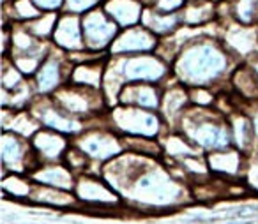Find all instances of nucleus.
<instances>
[{"label":"nucleus","instance_id":"16","mask_svg":"<svg viewBox=\"0 0 258 224\" xmlns=\"http://www.w3.org/2000/svg\"><path fill=\"white\" fill-rule=\"evenodd\" d=\"M209 166L212 171H221V173L233 175L242 166V152L239 148H221L209 152Z\"/></svg>","mask_w":258,"mask_h":224},{"label":"nucleus","instance_id":"23","mask_svg":"<svg viewBox=\"0 0 258 224\" xmlns=\"http://www.w3.org/2000/svg\"><path fill=\"white\" fill-rule=\"evenodd\" d=\"M251 120H253L254 131H256V138H258V106H256V111L253 113V117H251Z\"/></svg>","mask_w":258,"mask_h":224},{"label":"nucleus","instance_id":"9","mask_svg":"<svg viewBox=\"0 0 258 224\" xmlns=\"http://www.w3.org/2000/svg\"><path fill=\"white\" fill-rule=\"evenodd\" d=\"M53 43L57 44V48H60L62 51H68V53L87 50L80 15H71V13L64 11L58 15V22L53 32Z\"/></svg>","mask_w":258,"mask_h":224},{"label":"nucleus","instance_id":"24","mask_svg":"<svg viewBox=\"0 0 258 224\" xmlns=\"http://www.w3.org/2000/svg\"><path fill=\"white\" fill-rule=\"evenodd\" d=\"M212 2H223V0H212Z\"/></svg>","mask_w":258,"mask_h":224},{"label":"nucleus","instance_id":"4","mask_svg":"<svg viewBox=\"0 0 258 224\" xmlns=\"http://www.w3.org/2000/svg\"><path fill=\"white\" fill-rule=\"evenodd\" d=\"M108 120L115 131L124 132L127 136H142V138L158 136L163 125L161 115L156 111L137 106H124V104H120L118 108H111Z\"/></svg>","mask_w":258,"mask_h":224},{"label":"nucleus","instance_id":"8","mask_svg":"<svg viewBox=\"0 0 258 224\" xmlns=\"http://www.w3.org/2000/svg\"><path fill=\"white\" fill-rule=\"evenodd\" d=\"M159 44V37L154 36L144 25H135L118 32L111 44V55H133V53H152Z\"/></svg>","mask_w":258,"mask_h":224},{"label":"nucleus","instance_id":"20","mask_svg":"<svg viewBox=\"0 0 258 224\" xmlns=\"http://www.w3.org/2000/svg\"><path fill=\"white\" fill-rule=\"evenodd\" d=\"M104 0H66L64 13H71V15H85V13L92 11V9L99 8Z\"/></svg>","mask_w":258,"mask_h":224},{"label":"nucleus","instance_id":"10","mask_svg":"<svg viewBox=\"0 0 258 224\" xmlns=\"http://www.w3.org/2000/svg\"><path fill=\"white\" fill-rule=\"evenodd\" d=\"M163 90L158 83H127L118 94V103L124 106H137L158 111L161 106Z\"/></svg>","mask_w":258,"mask_h":224},{"label":"nucleus","instance_id":"13","mask_svg":"<svg viewBox=\"0 0 258 224\" xmlns=\"http://www.w3.org/2000/svg\"><path fill=\"white\" fill-rule=\"evenodd\" d=\"M101 6L120 29L140 25L145 9L140 0H104Z\"/></svg>","mask_w":258,"mask_h":224},{"label":"nucleus","instance_id":"17","mask_svg":"<svg viewBox=\"0 0 258 224\" xmlns=\"http://www.w3.org/2000/svg\"><path fill=\"white\" fill-rule=\"evenodd\" d=\"M37 180H41L43 184L48 185H57V187H71L73 177L71 171H68L64 166H44L37 171L36 175Z\"/></svg>","mask_w":258,"mask_h":224},{"label":"nucleus","instance_id":"3","mask_svg":"<svg viewBox=\"0 0 258 224\" xmlns=\"http://www.w3.org/2000/svg\"><path fill=\"white\" fill-rule=\"evenodd\" d=\"M51 99L64 113L82 122L83 118L99 117L104 108L108 106L103 90L76 85L71 82L51 94Z\"/></svg>","mask_w":258,"mask_h":224},{"label":"nucleus","instance_id":"2","mask_svg":"<svg viewBox=\"0 0 258 224\" xmlns=\"http://www.w3.org/2000/svg\"><path fill=\"white\" fill-rule=\"evenodd\" d=\"M219 110H209V106L187 108L180 118V134L186 136L198 150H221L232 143V127L226 118L218 113Z\"/></svg>","mask_w":258,"mask_h":224},{"label":"nucleus","instance_id":"14","mask_svg":"<svg viewBox=\"0 0 258 224\" xmlns=\"http://www.w3.org/2000/svg\"><path fill=\"white\" fill-rule=\"evenodd\" d=\"M142 25L151 30L154 36H158L159 39H163V37L172 36L179 27H182V20H180V13L163 15L151 8H145L144 15H142Z\"/></svg>","mask_w":258,"mask_h":224},{"label":"nucleus","instance_id":"11","mask_svg":"<svg viewBox=\"0 0 258 224\" xmlns=\"http://www.w3.org/2000/svg\"><path fill=\"white\" fill-rule=\"evenodd\" d=\"M29 157H37L32 143L27 138H23V136L4 131V139H2V161H4V166H13V170H23L22 166H27Z\"/></svg>","mask_w":258,"mask_h":224},{"label":"nucleus","instance_id":"6","mask_svg":"<svg viewBox=\"0 0 258 224\" xmlns=\"http://www.w3.org/2000/svg\"><path fill=\"white\" fill-rule=\"evenodd\" d=\"M73 145L78 146L90 159H96V161L113 159V157L120 156L122 150H124L122 136L115 134V129H106V127L83 129Z\"/></svg>","mask_w":258,"mask_h":224},{"label":"nucleus","instance_id":"25","mask_svg":"<svg viewBox=\"0 0 258 224\" xmlns=\"http://www.w3.org/2000/svg\"><path fill=\"white\" fill-rule=\"evenodd\" d=\"M256 2H258V0H256Z\"/></svg>","mask_w":258,"mask_h":224},{"label":"nucleus","instance_id":"22","mask_svg":"<svg viewBox=\"0 0 258 224\" xmlns=\"http://www.w3.org/2000/svg\"><path fill=\"white\" fill-rule=\"evenodd\" d=\"M34 4L43 13H57V9H62L66 0H34Z\"/></svg>","mask_w":258,"mask_h":224},{"label":"nucleus","instance_id":"7","mask_svg":"<svg viewBox=\"0 0 258 224\" xmlns=\"http://www.w3.org/2000/svg\"><path fill=\"white\" fill-rule=\"evenodd\" d=\"M221 41L233 57L247 62L258 53V25H242L228 20Z\"/></svg>","mask_w":258,"mask_h":224},{"label":"nucleus","instance_id":"1","mask_svg":"<svg viewBox=\"0 0 258 224\" xmlns=\"http://www.w3.org/2000/svg\"><path fill=\"white\" fill-rule=\"evenodd\" d=\"M237 60L223 44V41L200 36L191 39L180 50L179 57L172 64V74L186 85L191 87H211L218 85L219 80L232 76V62Z\"/></svg>","mask_w":258,"mask_h":224},{"label":"nucleus","instance_id":"5","mask_svg":"<svg viewBox=\"0 0 258 224\" xmlns=\"http://www.w3.org/2000/svg\"><path fill=\"white\" fill-rule=\"evenodd\" d=\"M83 27V39L85 48L89 51L103 53L106 48H111L115 37L120 32V27L108 16V13L103 9V6L85 13L82 16Z\"/></svg>","mask_w":258,"mask_h":224},{"label":"nucleus","instance_id":"21","mask_svg":"<svg viewBox=\"0 0 258 224\" xmlns=\"http://www.w3.org/2000/svg\"><path fill=\"white\" fill-rule=\"evenodd\" d=\"M189 90V101L195 106H211L214 103V94L205 87H191Z\"/></svg>","mask_w":258,"mask_h":224},{"label":"nucleus","instance_id":"12","mask_svg":"<svg viewBox=\"0 0 258 224\" xmlns=\"http://www.w3.org/2000/svg\"><path fill=\"white\" fill-rule=\"evenodd\" d=\"M30 143H32L37 157L41 161H46V163L62 159L69 150V146H71L60 132L51 131V129H39L30 138Z\"/></svg>","mask_w":258,"mask_h":224},{"label":"nucleus","instance_id":"15","mask_svg":"<svg viewBox=\"0 0 258 224\" xmlns=\"http://www.w3.org/2000/svg\"><path fill=\"white\" fill-rule=\"evenodd\" d=\"M230 82L235 87L237 94L246 101L258 103V72L247 62H242L230 76Z\"/></svg>","mask_w":258,"mask_h":224},{"label":"nucleus","instance_id":"18","mask_svg":"<svg viewBox=\"0 0 258 224\" xmlns=\"http://www.w3.org/2000/svg\"><path fill=\"white\" fill-rule=\"evenodd\" d=\"M58 15L60 13H43L39 18L32 20V22H27L25 25L29 27V30L37 37V39H48V37H53L55 27L58 22Z\"/></svg>","mask_w":258,"mask_h":224},{"label":"nucleus","instance_id":"19","mask_svg":"<svg viewBox=\"0 0 258 224\" xmlns=\"http://www.w3.org/2000/svg\"><path fill=\"white\" fill-rule=\"evenodd\" d=\"M232 16L242 25H254L258 22L256 0H232Z\"/></svg>","mask_w":258,"mask_h":224}]
</instances>
